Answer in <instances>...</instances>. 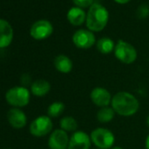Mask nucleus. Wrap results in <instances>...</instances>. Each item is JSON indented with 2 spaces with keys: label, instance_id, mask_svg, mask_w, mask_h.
Wrapping results in <instances>:
<instances>
[{
  "label": "nucleus",
  "instance_id": "1",
  "mask_svg": "<svg viewBox=\"0 0 149 149\" xmlns=\"http://www.w3.org/2000/svg\"><path fill=\"white\" fill-rule=\"evenodd\" d=\"M111 106L116 114L122 117H131L138 112L139 102L133 94L127 91H119L112 96Z\"/></svg>",
  "mask_w": 149,
  "mask_h": 149
},
{
  "label": "nucleus",
  "instance_id": "2",
  "mask_svg": "<svg viewBox=\"0 0 149 149\" xmlns=\"http://www.w3.org/2000/svg\"><path fill=\"white\" fill-rule=\"evenodd\" d=\"M109 21V12L102 5L94 3L87 13L86 26L91 32L103 31Z\"/></svg>",
  "mask_w": 149,
  "mask_h": 149
},
{
  "label": "nucleus",
  "instance_id": "3",
  "mask_svg": "<svg viewBox=\"0 0 149 149\" xmlns=\"http://www.w3.org/2000/svg\"><path fill=\"white\" fill-rule=\"evenodd\" d=\"M31 99V91L26 86H15L6 93V102L14 108L26 106Z\"/></svg>",
  "mask_w": 149,
  "mask_h": 149
},
{
  "label": "nucleus",
  "instance_id": "4",
  "mask_svg": "<svg viewBox=\"0 0 149 149\" xmlns=\"http://www.w3.org/2000/svg\"><path fill=\"white\" fill-rule=\"evenodd\" d=\"M92 144L98 149H111L115 143L114 133L104 127H97L94 129L91 134Z\"/></svg>",
  "mask_w": 149,
  "mask_h": 149
},
{
  "label": "nucleus",
  "instance_id": "5",
  "mask_svg": "<svg viewBox=\"0 0 149 149\" xmlns=\"http://www.w3.org/2000/svg\"><path fill=\"white\" fill-rule=\"evenodd\" d=\"M115 57L124 64H132L133 63L138 57V53L136 48L123 40H119L114 48Z\"/></svg>",
  "mask_w": 149,
  "mask_h": 149
},
{
  "label": "nucleus",
  "instance_id": "6",
  "mask_svg": "<svg viewBox=\"0 0 149 149\" xmlns=\"http://www.w3.org/2000/svg\"><path fill=\"white\" fill-rule=\"evenodd\" d=\"M53 130V122L47 115H41L34 118L30 124L29 132L34 137H44Z\"/></svg>",
  "mask_w": 149,
  "mask_h": 149
},
{
  "label": "nucleus",
  "instance_id": "7",
  "mask_svg": "<svg viewBox=\"0 0 149 149\" xmlns=\"http://www.w3.org/2000/svg\"><path fill=\"white\" fill-rule=\"evenodd\" d=\"M74 45L80 49H89L96 43V36L93 32L87 29H79L74 33L72 36Z\"/></svg>",
  "mask_w": 149,
  "mask_h": 149
},
{
  "label": "nucleus",
  "instance_id": "8",
  "mask_svg": "<svg viewBox=\"0 0 149 149\" xmlns=\"http://www.w3.org/2000/svg\"><path fill=\"white\" fill-rule=\"evenodd\" d=\"M54 32L53 25L46 19H40L34 22L30 28V35L37 40L47 39Z\"/></svg>",
  "mask_w": 149,
  "mask_h": 149
},
{
  "label": "nucleus",
  "instance_id": "9",
  "mask_svg": "<svg viewBox=\"0 0 149 149\" xmlns=\"http://www.w3.org/2000/svg\"><path fill=\"white\" fill-rule=\"evenodd\" d=\"M91 144L90 134L84 131H77L69 138L68 149H90Z\"/></svg>",
  "mask_w": 149,
  "mask_h": 149
},
{
  "label": "nucleus",
  "instance_id": "10",
  "mask_svg": "<svg viewBox=\"0 0 149 149\" xmlns=\"http://www.w3.org/2000/svg\"><path fill=\"white\" fill-rule=\"evenodd\" d=\"M69 136L62 129H55L50 133L48 138V146L50 149H68Z\"/></svg>",
  "mask_w": 149,
  "mask_h": 149
},
{
  "label": "nucleus",
  "instance_id": "11",
  "mask_svg": "<svg viewBox=\"0 0 149 149\" xmlns=\"http://www.w3.org/2000/svg\"><path fill=\"white\" fill-rule=\"evenodd\" d=\"M90 98L96 106L102 108L111 105L112 96L111 92L105 88L96 87L91 91Z\"/></svg>",
  "mask_w": 149,
  "mask_h": 149
},
{
  "label": "nucleus",
  "instance_id": "12",
  "mask_svg": "<svg viewBox=\"0 0 149 149\" xmlns=\"http://www.w3.org/2000/svg\"><path fill=\"white\" fill-rule=\"evenodd\" d=\"M7 119L9 124L15 129H22L26 125L27 117L26 113L19 108H12L7 112Z\"/></svg>",
  "mask_w": 149,
  "mask_h": 149
},
{
  "label": "nucleus",
  "instance_id": "13",
  "mask_svg": "<svg viewBox=\"0 0 149 149\" xmlns=\"http://www.w3.org/2000/svg\"><path fill=\"white\" fill-rule=\"evenodd\" d=\"M13 29L10 23L0 19V48L7 47L13 41Z\"/></svg>",
  "mask_w": 149,
  "mask_h": 149
},
{
  "label": "nucleus",
  "instance_id": "14",
  "mask_svg": "<svg viewBox=\"0 0 149 149\" xmlns=\"http://www.w3.org/2000/svg\"><path fill=\"white\" fill-rule=\"evenodd\" d=\"M87 14L84 11V9L74 6L71 7L67 13V19L68 22L74 26H82L86 21Z\"/></svg>",
  "mask_w": 149,
  "mask_h": 149
},
{
  "label": "nucleus",
  "instance_id": "15",
  "mask_svg": "<svg viewBox=\"0 0 149 149\" xmlns=\"http://www.w3.org/2000/svg\"><path fill=\"white\" fill-rule=\"evenodd\" d=\"M51 84L45 79H37L31 84L30 91L35 97H44L50 92Z\"/></svg>",
  "mask_w": 149,
  "mask_h": 149
},
{
  "label": "nucleus",
  "instance_id": "16",
  "mask_svg": "<svg viewBox=\"0 0 149 149\" xmlns=\"http://www.w3.org/2000/svg\"><path fill=\"white\" fill-rule=\"evenodd\" d=\"M54 66L58 72L61 74H68L73 69V61L68 56L59 54L54 60Z\"/></svg>",
  "mask_w": 149,
  "mask_h": 149
},
{
  "label": "nucleus",
  "instance_id": "17",
  "mask_svg": "<svg viewBox=\"0 0 149 149\" xmlns=\"http://www.w3.org/2000/svg\"><path fill=\"white\" fill-rule=\"evenodd\" d=\"M96 46H97V49L99 53H101L103 54H109L114 52L116 44L111 38L103 37L97 41Z\"/></svg>",
  "mask_w": 149,
  "mask_h": 149
},
{
  "label": "nucleus",
  "instance_id": "18",
  "mask_svg": "<svg viewBox=\"0 0 149 149\" xmlns=\"http://www.w3.org/2000/svg\"><path fill=\"white\" fill-rule=\"evenodd\" d=\"M115 111L111 106H106L99 108L97 112V119L99 123L107 124L110 123L115 117Z\"/></svg>",
  "mask_w": 149,
  "mask_h": 149
},
{
  "label": "nucleus",
  "instance_id": "19",
  "mask_svg": "<svg viewBox=\"0 0 149 149\" xmlns=\"http://www.w3.org/2000/svg\"><path fill=\"white\" fill-rule=\"evenodd\" d=\"M60 127L67 132H74L77 131L78 123L74 118L71 116H66L60 120Z\"/></svg>",
  "mask_w": 149,
  "mask_h": 149
},
{
  "label": "nucleus",
  "instance_id": "20",
  "mask_svg": "<svg viewBox=\"0 0 149 149\" xmlns=\"http://www.w3.org/2000/svg\"><path fill=\"white\" fill-rule=\"evenodd\" d=\"M65 110V104L62 102L55 101L49 104L47 108V116L50 118H57L62 114Z\"/></svg>",
  "mask_w": 149,
  "mask_h": 149
},
{
  "label": "nucleus",
  "instance_id": "21",
  "mask_svg": "<svg viewBox=\"0 0 149 149\" xmlns=\"http://www.w3.org/2000/svg\"><path fill=\"white\" fill-rule=\"evenodd\" d=\"M136 15L139 19H146L149 15V7L146 4L140 5L136 11Z\"/></svg>",
  "mask_w": 149,
  "mask_h": 149
},
{
  "label": "nucleus",
  "instance_id": "22",
  "mask_svg": "<svg viewBox=\"0 0 149 149\" xmlns=\"http://www.w3.org/2000/svg\"><path fill=\"white\" fill-rule=\"evenodd\" d=\"M72 2L77 7L79 8H90L94 3L93 0H72Z\"/></svg>",
  "mask_w": 149,
  "mask_h": 149
},
{
  "label": "nucleus",
  "instance_id": "23",
  "mask_svg": "<svg viewBox=\"0 0 149 149\" xmlns=\"http://www.w3.org/2000/svg\"><path fill=\"white\" fill-rule=\"evenodd\" d=\"M114 1H115L116 3L120 4V5H125V4H126V3L130 2L131 0H114Z\"/></svg>",
  "mask_w": 149,
  "mask_h": 149
},
{
  "label": "nucleus",
  "instance_id": "24",
  "mask_svg": "<svg viewBox=\"0 0 149 149\" xmlns=\"http://www.w3.org/2000/svg\"><path fill=\"white\" fill-rule=\"evenodd\" d=\"M145 147H146V149H149V134L146 138V140H145Z\"/></svg>",
  "mask_w": 149,
  "mask_h": 149
},
{
  "label": "nucleus",
  "instance_id": "25",
  "mask_svg": "<svg viewBox=\"0 0 149 149\" xmlns=\"http://www.w3.org/2000/svg\"><path fill=\"white\" fill-rule=\"evenodd\" d=\"M111 149H124V148L121 147V146H113Z\"/></svg>",
  "mask_w": 149,
  "mask_h": 149
},
{
  "label": "nucleus",
  "instance_id": "26",
  "mask_svg": "<svg viewBox=\"0 0 149 149\" xmlns=\"http://www.w3.org/2000/svg\"><path fill=\"white\" fill-rule=\"evenodd\" d=\"M146 125H147V126L149 127V115H148V117H147V118H146Z\"/></svg>",
  "mask_w": 149,
  "mask_h": 149
},
{
  "label": "nucleus",
  "instance_id": "27",
  "mask_svg": "<svg viewBox=\"0 0 149 149\" xmlns=\"http://www.w3.org/2000/svg\"><path fill=\"white\" fill-rule=\"evenodd\" d=\"M4 149H11V148H4Z\"/></svg>",
  "mask_w": 149,
  "mask_h": 149
},
{
  "label": "nucleus",
  "instance_id": "28",
  "mask_svg": "<svg viewBox=\"0 0 149 149\" xmlns=\"http://www.w3.org/2000/svg\"><path fill=\"white\" fill-rule=\"evenodd\" d=\"M95 149H98V148H95Z\"/></svg>",
  "mask_w": 149,
  "mask_h": 149
}]
</instances>
